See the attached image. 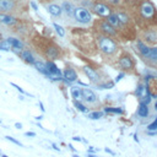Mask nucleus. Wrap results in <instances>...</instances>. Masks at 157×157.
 <instances>
[{
	"instance_id": "nucleus-50",
	"label": "nucleus",
	"mask_w": 157,
	"mask_h": 157,
	"mask_svg": "<svg viewBox=\"0 0 157 157\" xmlns=\"http://www.w3.org/2000/svg\"><path fill=\"white\" fill-rule=\"evenodd\" d=\"M72 157H80V156H77V155H72Z\"/></svg>"
},
{
	"instance_id": "nucleus-47",
	"label": "nucleus",
	"mask_w": 157,
	"mask_h": 157,
	"mask_svg": "<svg viewBox=\"0 0 157 157\" xmlns=\"http://www.w3.org/2000/svg\"><path fill=\"white\" fill-rule=\"evenodd\" d=\"M0 157H10V156H7V155H5V153H1V156Z\"/></svg>"
},
{
	"instance_id": "nucleus-40",
	"label": "nucleus",
	"mask_w": 157,
	"mask_h": 157,
	"mask_svg": "<svg viewBox=\"0 0 157 157\" xmlns=\"http://www.w3.org/2000/svg\"><path fill=\"white\" fill-rule=\"evenodd\" d=\"M104 151H105V152H107V153H110V155H113V156H114V155H115V153H114V152H113V151H112V150H109V148H108V147H105V148H104Z\"/></svg>"
},
{
	"instance_id": "nucleus-22",
	"label": "nucleus",
	"mask_w": 157,
	"mask_h": 157,
	"mask_svg": "<svg viewBox=\"0 0 157 157\" xmlns=\"http://www.w3.org/2000/svg\"><path fill=\"white\" fill-rule=\"evenodd\" d=\"M33 66H34V69H36L39 74L44 75L45 77H49V74H48V71H47V67H45L44 61H42V60H36L34 64H33Z\"/></svg>"
},
{
	"instance_id": "nucleus-43",
	"label": "nucleus",
	"mask_w": 157,
	"mask_h": 157,
	"mask_svg": "<svg viewBox=\"0 0 157 157\" xmlns=\"http://www.w3.org/2000/svg\"><path fill=\"white\" fill-rule=\"evenodd\" d=\"M42 119H43V115H38V117H36V120H38V121L42 120Z\"/></svg>"
},
{
	"instance_id": "nucleus-28",
	"label": "nucleus",
	"mask_w": 157,
	"mask_h": 157,
	"mask_svg": "<svg viewBox=\"0 0 157 157\" xmlns=\"http://www.w3.org/2000/svg\"><path fill=\"white\" fill-rule=\"evenodd\" d=\"M74 105L76 107L77 110H80V112H82V113H87V112H88V108H87L86 105H83V104L81 103V101H74Z\"/></svg>"
},
{
	"instance_id": "nucleus-19",
	"label": "nucleus",
	"mask_w": 157,
	"mask_h": 157,
	"mask_svg": "<svg viewBox=\"0 0 157 157\" xmlns=\"http://www.w3.org/2000/svg\"><path fill=\"white\" fill-rule=\"evenodd\" d=\"M136 48H137V50H139V53H140V55H141L142 59H146L148 56L151 48L148 45H146L141 39H137L136 40Z\"/></svg>"
},
{
	"instance_id": "nucleus-48",
	"label": "nucleus",
	"mask_w": 157,
	"mask_h": 157,
	"mask_svg": "<svg viewBox=\"0 0 157 157\" xmlns=\"http://www.w3.org/2000/svg\"><path fill=\"white\" fill-rule=\"evenodd\" d=\"M88 157H97V156H94V155H92V153H88Z\"/></svg>"
},
{
	"instance_id": "nucleus-12",
	"label": "nucleus",
	"mask_w": 157,
	"mask_h": 157,
	"mask_svg": "<svg viewBox=\"0 0 157 157\" xmlns=\"http://www.w3.org/2000/svg\"><path fill=\"white\" fill-rule=\"evenodd\" d=\"M82 101H85L88 104H94V103H97L98 97H97V94L92 90L82 88Z\"/></svg>"
},
{
	"instance_id": "nucleus-8",
	"label": "nucleus",
	"mask_w": 157,
	"mask_h": 157,
	"mask_svg": "<svg viewBox=\"0 0 157 157\" xmlns=\"http://www.w3.org/2000/svg\"><path fill=\"white\" fill-rule=\"evenodd\" d=\"M135 94L136 97L139 98V101L141 103H145V104H148L151 102V96L148 94L147 92V88L145 86L144 82H139L137 86H136V91H135Z\"/></svg>"
},
{
	"instance_id": "nucleus-10",
	"label": "nucleus",
	"mask_w": 157,
	"mask_h": 157,
	"mask_svg": "<svg viewBox=\"0 0 157 157\" xmlns=\"http://www.w3.org/2000/svg\"><path fill=\"white\" fill-rule=\"evenodd\" d=\"M145 86L147 88V92L151 97L153 98H157V76H152V75H148L146 77V82H145Z\"/></svg>"
},
{
	"instance_id": "nucleus-51",
	"label": "nucleus",
	"mask_w": 157,
	"mask_h": 157,
	"mask_svg": "<svg viewBox=\"0 0 157 157\" xmlns=\"http://www.w3.org/2000/svg\"><path fill=\"white\" fill-rule=\"evenodd\" d=\"M1 123H2V120H1V119H0V124H1Z\"/></svg>"
},
{
	"instance_id": "nucleus-36",
	"label": "nucleus",
	"mask_w": 157,
	"mask_h": 157,
	"mask_svg": "<svg viewBox=\"0 0 157 157\" xmlns=\"http://www.w3.org/2000/svg\"><path fill=\"white\" fill-rule=\"evenodd\" d=\"M25 136H28V137H34V136H36V132H33V131H26V132H25Z\"/></svg>"
},
{
	"instance_id": "nucleus-26",
	"label": "nucleus",
	"mask_w": 157,
	"mask_h": 157,
	"mask_svg": "<svg viewBox=\"0 0 157 157\" xmlns=\"http://www.w3.org/2000/svg\"><path fill=\"white\" fill-rule=\"evenodd\" d=\"M0 50L1 52H10L11 50V45L7 42V39H1L0 40Z\"/></svg>"
},
{
	"instance_id": "nucleus-44",
	"label": "nucleus",
	"mask_w": 157,
	"mask_h": 157,
	"mask_svg": "<svg viewBox=\"0 0 157 157\" xmlns=\"http://www.w3.org/2000/svg\"><path fill=\"white\" fill-rule=\"evenodd\" d=\"M18 98H20L21 101H23V99H25V94H20V96H18Z\"/></svg>"
},
{
	"instance_id": "nucleus-3",
	"label": "nucleus",
	"mask_w": 157,
	"mask_h": 157,
	"mask_svg": "<svg viewBox=\"0 0 157 157\" xmlns=\"http://www.w3.org/2000/svg\"><path fill=\"white\" fill-rule=\"evenodd\" d=\"M118 65L119 67L123 70V72H128V74H136V63L134 56L129 53V52H121L118 56Z\"/></svg>"
},
{
	"instance_id": "nucleus-29",
	"label": "nucleus",
	"mask_w": 157,
	"mask_h": 157,
	"mask_svg": "<svg viewBox=\"0 0 157 157\" xmlns=\"http://www.w3.org/2000/svg\"><path fill=\"white\" fill-rule=\"evenodd\" d=\"M53 27L55 28V32L58 33L59 37H64L65 36V31H64V28L61 26H59L58 23H53Z\"/></svg>"
},
{
	"instance_id": "nucleus-49",
	"label": "nucleus",
	"mask_w": 157,
	"mask_h": 157,
	"mask_svg": "<svg viewBox=\"0 0 157 157\" xmlns=\"http://www.w3.org/2000/svg\"><path fill=\"white\" fill-rule=\"evenodd\" d=\"M2 39V34H1V32H0V40Z\"/></svg>"
},
{
	"instance_id": "nucleus-34",
	"label": "nucleus",
	"mask_w": 157,
	"mask_h": 157,
	"mask_svg": "<svg viewBox=\"0 0 157 157\" xmlns=\"http://www.w3.org/2000/svg\"><path fill=\"white\" fill-rule=\"evenodd\" d=\"M105 2H108V4L113 5V6H117V5L120 4V0H105Z\"/></svg>"
},
{
	"instance_id": "nucleus-25",
	"label": "nucleus",
	"mask_w": 157,
	"mask_h": 157,
	"mask_svg": "<svg viewBox=\"0 0 157 157\" xmlns=\"http://www.w3.org/2000/svg\"><path fill=\"white\" fill-rule=\"evenodd\" d=\"M74 6L71 2L69 1H64L63 2V6H61V10H64V12L67 15V16H74Z\"/></svg>"
},
{
	"instance_id": "nucleus-15",
	"label": "nucleus",
	"mask_w": 157,
	"mask_h": 157,
	"mask_svg": "<svg viewBox=\"0 0 157 157\" xmlns=\"http://www.w3.org/2000/svg\"><path fill=\"white\" fill-rule=\"evenodd\" d=\"M83 72H85V75L90 78V81H92V82H94V83H98V82L101 81V76H99L98 72H97L94 69H92L91 66H85V67H83Z\"/></svg>"
},
{
	"instance_id": "nucleus-41",
	"label": "nucleus",
	"mask_w": 157,
	"mask_h": 157,
	"mask_svg": "<svg viewBox=\"0 0 157 157\" xmlns=\"http://www.w3.org/2000/svg\"><path fill=\"white\" fill-rule=\"evenodd\" d=\"M52 146H53V148H54L55 151H60V148H59V147H58L55 144H52Z\"/></svg>"
},
{
	"instance_id": "nucleus-7",
	"label": "nucleus",
	"mask_w": 157,
	"mask_h": 157,
	"mask_svg": "<svg viewBox=\"0 0 157 157\" xmlns=\"http://www.w3.org/2000/svg\"><path fill=\"white\" fill-rule=\"evenodd\" d=\"M141 40L146 45H157V32L152 28H144V32L141 34Z\"/></svg>"
},
{
	"instance_id": "nucleus-24",
	"label": "nucleus",
	"mask_w": 157,
	"mask_h": 157,
	"mask_svg": "<svg viewBox=\"0 0 157 157\" xmlns=\"http://www.w3.org/2000/svg\"><path fill=\"white\" fill-rule=\"evenodd\" d=\"M71 96L74 97L75 101H82V88L78 87V86H72L71 90Z\"/></svg>"
},
{
	"instance_id": "nucleus-5",
	"label": "nucleus",
	"mask_w": 157,
	"mask_h": 157,
	"mask_svg": "<svg viewBox=\"0 0 157 157\" xmlns=\"http://www.w3.org/2000/svg\"><path fill=\"white\" fill-rule=\"evenodd\" d=\"M42 54L48 59V60H56L61 56V48L55 44L54 42H47L42 49Z\"/></svg>"
},
{
	"instance_id": "nucleus-35",
	"label": "nucleus",
	"mask_w": 157,
	"mask_h": 157,
	"mask_svg": "<svg viewBox=\"0 0 157 157\" xmlns=\"http://www.w3.org/2000/svg\"><path fill=\"white\" fill-rule=\"evenodd\" d=\"M29 5H31V6H32V9H33V10H34V11H38V5H37V4H36V2H34V1H33V0H32V1H31V2H29Z\"/></svg>"
},
{
	"instance_id": "nucleus-11",
	"label": "nucleus",
	"mask_w": 157,
	"mask_h": 157,
	"mask_svg": "<svg viewBox=\"0 0 157 157\" xmlns=\"http://www.w3.org/2000/svg\"><path fill=\"white\" fill-rule=\"evenodd\" d=\"M76 80H77V74L75 69L67 65L63 71V81H65L66 83H71V82H75Z\"/></svg>"
},
{
	"instance_id": "nucleus-21",
	"label": "nucleus",
	"mask_w": 157,
	"mask_h": 157,
	"mask_svg": "<svg viewBox=\"0 0 157 157\" xmlns=\"http://www.w3.org/2000/svg\"><path fill=\"white\" fill-rule=\"evenodd\" d=\"M47 10H48V12H49L52 16H54V17L61 16V12H63L61 6H59V5H56V4H50V5H48V6H47Z\"/></svg>"
},
{
	"instance_id": "nucleus-20",
	"label": "nucleus",
	"mask_w": 157,
	"mask_h": 157,
	"mask_svg": "<svg viewBox=\"0 0 157 157\" xmlns=\"http://www.w3.org/2000/svg\"><path fill=\"white\" fill-rule=\"evenodd\" d=\"M6 39H7V42L10 43L11 49H18V50L25 49V43H23L21 39H18V38H16V37H9V38H6Z\"/></svg>"
},
{
	"instance_id": "nucleus-13",
	"label": "nucleus",
	"mask_w": 157,
	"mask_h": 157,
	"mask_svg": "<svg viewBox=\"0 0 157 157\" xmlns=\"http://www.w3.org/2000/svg\"><path fill=\"white\" fill-rule=\"evenodd\" d=\"M93 10H94V12H96L98 16H101V17H107V16L112 12L110 7L107 6L105 4H102V2H96V4L93 5Z\"/></svg>"
},
{
	"instance_id": "nucleus-42",
	"label": "nucleus",
	"mask_w": 157,
	"mask_h": 157,
	"mask_svg": "<svg viewBox=\"0 0 157 157\" xmlns=\"http://www.w3.org/2000/svg\"><path fill=\"white\" fill-rule=\"evenodd\" d=\"M72 140H75V141H81V137H78V136H74Z\"/></svg>"
},
{
	"instance_id": "nucleus-16",
	"label": "nucleus",
	"mask_w": 157,
	"mask_h": 157,
	"mask_svg": "<svg viewBox=\"0 0 157 157\" xmlns=\"http://www.w3.org/2000/svg\"><path fill=\"white\" fill-rule=\"evenodd\" d=\"M0 23L5 25V26H15L17 23V18L10 13H4V12H0Z\"/></svg>"
},
{
	"instance_id": "nucleus-1",
	"label": "nucleus",
	"mask_w": 157,
	"mask_h": 157,
	"mask_svg": "<svg viewBox=\"0 0 157 157\" xmlns=\"http://www.w3.org/2000/svg\"><path fill=\"white\" fill-rule=\"evenodd\" d=\"M132 7L136 10V15H134L135 21H139L140 26H146V28H151L157 25V10L155 5L150 0H126Z\"/></svg>"
},
{
	"instance_id": "nucleus-30",
	"label": "nucleus",
	"mask_w": 157,
	"mask_h": 157,
	"mask_svg": "<svg viewBox=\"0 0 157 157\" xmlns=\"http://www.w3.org/2000/svg\"><path fill=\"white\" fill-rule=\"evenodd\" d=\"M10 85H11V86H12L13 88H16V90H17V91H18V92H20L21 94H25V96H29V97H32V94H29V93H27V92H26V91H25L23 88H21V87H20L18 85H16L15 82H10Z\"/></svg>"
},
{
	"instance_id": "nucleus-6",
	"label": "nucleus",
	"mask_w": 157,
	"mask_h": 157,
	"mask_svg": "<svg viewBox=\"0 0 157 157\" xmlns=\"http://www.w3.org/2000/svg\"><path fill=\"white\" fill-rule=\"evenodd\" d=\"M74 17L77 22H80L82 25H87L92 21L91 12L85 7H75L74 9Z\"/></svg>"
},
{
	"instance_id": "nucleus-31",
	"label": "nucleus",
	"mask_w": 157,
	"mask_h": 157,
	"mask_svg": "<svg viewBox=\"0 0 157 157\" xmlns=\"http://www.w3.org/2000/svg\"><path fill=\"white\" fill-rule=\"evenodd\" d=\"M102 115H103V112H93V113H90L88 114V118L90 119H93V120H96V119H99V118H102Z\"/></svg>"
},
{
	"instance_id": "nucleus-17",
	"label": "nucleus",
	"mask_w": 157,
	"mask_h": 157,
	"mask_svg": "<svg viewBox=\"0 0 157 157\" xmlns=\"http://www.w3.org/2000/svg\"><path fill=\"white\" fill-rule=\"evenodd\" d=\"M20 58L22 59V61H25L28 65H33L36 61V58L33 55V53L29 49H22L20 53Z\"/></svg>"
},
{
	"instance_id": "nucleus-37",
	"label": "nucleus",
	"mask_w": 157,
	"mask_h": 157,
	"mask_svg": "<svg viewBox=\"0 0 157 157\" xmlns=\"http://www.w3.org/2000/svg\"><path fill=\"white\" fill-rule=\"evenodd\" d=\"M124 76H125V74H124V72H120V74H119V75L115 77V82L120 81V80H121V77H124Z\"/></svg>"
},
{
	"instance_id": "nucleus-32",
	"label": "nucleus",
	"mask_w": 157,
	"mask_h": 157,
	"mask_svg": "<svg viewBox=\"0 0 157 157\" xmlns=\"http://www.w3.org/2000/svg\"><path fill=\"white\" fill-rule=\"evenodd\" d=\"M5 139H6L7 141H10V142H12V144H15V145H17V146H20V147H22V146H23L21 141L16 140L15 137H12V136H10V135H6V136H5Z\"/></svg>"
},
{
	"instance_id": "nucleus-18",
	"label": "nucleus",
	"mask_w": 157,
	"mask_h": 157,
	"mask_svg": "<svg viewBox=\"0 0 157 157\" xmlns=\"http://www.w3.org/2000/svg\"><path fill=\"white\" fill-rule=\"evenodd\" d=\"M150 66L156 67L157 69V45H155L153 48L150 49V54L146 59H144Z\"/></svg>"
},
{
	"instance_id": "nucleus-2",
	"label": "nucleus",
	"mask_w": 157,
	"mask_h": 157,
	"mask_svg": "<svg viewBox=\"0 0 157 157\" xmlns=\"http://www.w3.org/2000/svg\"><path fill=\"white\" fill-rule=\"evenodd\" d=\"M96 42H97L98 50H99V53L102 54L103 58L112 59V58H115L118 55L119 45L113 38L98 33L96 36Z\"/></svg>"
},
{
	"instance_id": "nucleus-23",
	"label": "nucleus",
	"mask_w": 157,
	"mask_h": 157,
	"mask_svg": "<svg viewBox=\"0 0 157 157\" xmlns=\"http://www.w3.org/2000/svg\"><path fill=\"white\" fill-rule=\"evenodd\" d=\"M148 114H150L148 104H145V103L140 102V104L137 107V115L141 117V118H146V117H148Z\"/></svg>"
},
{
	"instance_id": "nucleus-39",
	"label": "nucleus",
	"mask_w": 157,
	"mask_h": 157,
	"mask_svg": "<svg viewBox=\"0 0 157 157\" xmlns=\"http://www.w3.org/2000/svg\"><path fill=\"white\" fill-rule=\"evenodd\" d=\"M15 128H16V129H18V130H20V129H22V124H21V123H15Z\"/></svg>"
},
{
	"instance_id": "nucleus-45",
	"label": "nucleus",
	"mask_w": 157,
	"mask_h": 157,
	"mask_svg": "<svg viewBox=\"0 0 157 157\" xmlns=\"http://www.w3.org/2000/svg\"><path fill=\"white\" fill-rule=\"evenodd\" d=\"M69 147H70V150H71V151H74V152H75V148H74V146H72V145H69Z\"/></svg>"
},
{
	"instance_id": "nucleus-14",
	"label": "nucleus",
	"mask_w": 157,
	"mask_h": 157,
	"mask_svg": "<svg viewBox=\"0 0 157 157\" xmlns=\"http://www.w3.org/2000/svg\"><path fill=\"white\" fill-rule=\"evenodd\" d=\"M15 9H16L15 0H0V12L9 13L15 11Z\"/></svg>"
},
{
	"instance_id": "nucleus-46",
	"label": "nucleus",
	"mask_w": 157,
	"mask_h": 157,
	"mask_svg": "<svg viewBox=\"0 0 157 157\" xmlns=\"http://www.w3.org/2000/svg\"><path fill=\"white\" fill-rule=\"evenodd\" d=\"M155 110L157 112V98H156V102H155Z\"/></svg>"
},
{
	"instance_id": "nucleus-38",
	"label": "nucleus",
	"mask_w": 157,
	"mask_h": 157,
	"mask_svg": "<svg viewBox=\"0 0 157 157\" xmlns=\"http://www.w3.org/2000/svg\"><path fill=\"white\" fill-rule=\"evenodd\" d=\"M38 104H39V108H40V110H42V112L44 113V112H45V108H44V105H43V103H42V102H39Z\"/></svg>"
},
{
	"instance_id": "nucleus-33",
	"label": "nucleus",
	"mask_w": 157,
	"mask_h": 157,
	"mask_svg": "<svg viewBox=\"0 0 157 157\" xmlns=\"http://www.w3.org/2000/svg\"><path fill=\"white\" fill-rule=\"evenodd\" d=\"M147 130H150V131L157 130V118H156L151 124H148V125H147Z\"/></svg>"
},
{
	"instance_id": "nucleus-4",
	"label": "nucleus",
	"mask_w": 157,
	"mask_h": 157,
	"mask_svg": "<svg viewBox=\"0 0 157 157\" xmlns=\"http://www.w3.org/2000/svg\"><path fill=\"white\" fill-rule=\"evenodd\" d=\"M93 26H94V28L98 31L99 34L110 37V38H113L114 40L120 38L119 33L115 31V28H114L107 20H103V18H102V20H97V21H94Z\"/></svg>"
},
{
	"instance_id": "nucleus-9",
	"label": "nucleus",
	"mask_w": 157,
	"mask_h": 157,
	"mask_svg": "<svg viewBox=\"0 0 157 157\" xmlns=\"http://www.w3.org/2000/svg\"><path fill=\"white\" fill-rule=\"evenodd\" d=\"M45 64V67H47V71L49 74V80H53L54 77H63V72L61 70L56 66V64L53 61V60H47L44 61Z\"/></svg>"
},
{
	"instance_id": "nucleus-27",
	"label": "nucleus",
	"mask_w": 157,
	"mask_h": 157,
	"mask_svg": "<svg viewBox=\"0 0 157 157\" xmlns=\"http://www.w3.org/2000/svg\"><path fill=\"white\" fill-rule=\"evenodd\" d=\"M104 112L107 113H113V114H123V109L121 108H118V107H105L104 108Z\"/></svg>"
}]
</instances>
